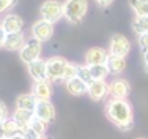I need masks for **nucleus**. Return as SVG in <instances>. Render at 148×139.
Listing matches in <instances>:
<instances>
[{"label": "nucleus", "mask_w": 148, "mask_h": 139, "mask_svg": "<svg viewBox=\"0 0 148 139\" xmlns=\"http://www.w3.org/2000/svg\"><path fill=\"white\" fill-rule=\"evenodd\" d=\"M77 73H79V65H76L73 62H68L66 63V68H65V74H63V79L65 81L73 79V77L77 76Z\"/></svg>", "instance_id": "25"}, {"label": "nucleus", "mask_w": 148, "mask_h": 139, "mask_svg": "<svg viewBox=\"0 0 148 139\" xmlns=\"http://www.w3.org/2000/svg\"><path fill=\"white\" fill-rule=\"evenodd\" d=\"M129 3L136 16H148V0H131Z\"/></svg>", "instance_id": "23"}, {"label": "nucleus", "mask_w": 148, "mask_h": 139, "mask_svg": "<svg viewBox=\"0 0 148 139\" xmlns=\"http://www.w3.org/2000/svg\"><path fill=\"white\" fill-rule=\"evenodd\" d=\"M132 127H134V122L126 123V125H121V127H118V128H120V130H123V131H128V130H132Z\"/></svg>", "instance_id": "33"}, {"label": "nucleus", "mask_w": 148, "mask_h": 139, "mask_svg": "<svg viewBox=\"0 0 148 139\" xmlns=\"http://www.w3.org/2000/svg\"><path fill=\"white\" fill-rule=\"evenodd\" d=\"M40 16L41 19L55 24L63 16V3L58 0H46L40 6Z\"/></svg>", "instance_id": "3"}, {"label": "nucleus", "mask_w": 148, "mask_h": 139, "mask_svg": "<svg viewBox=\"0 0 148 139\" xmlns=\"http://www.w3.org/2000/svg\"><path fill=\"white\" fill-rule=\"evenodd\" d=\"M132 30L139 35L147 33L148 32V16H136V19L132 21Z\"/></svg>", "instance_id": "22"}, {"label": "nucleus", "mask_w": 148, "mask_h": 139, "mask_svg": "<svg viewBox=\"0 0 148 139\" xmlns=\"http://www.w3.org/2000/svg\"><path fill=\"white\" fill-rule=\"evenodd\" d=\"M32 95L36 98V101H51L52 97V82L49 79L43 81H35Z\"/></svg>", "instance_id": "9"}, {"label": "nucleus", "mask_w": 148, "mask_h": 139, "mask_svg": "<svg viewBox=\"0 0 148 139\" xmlns=\"http://www.w3.org/2000/svg\"><path fill=\"white\" fill-rule=\"evenodd\" d=\"M139 46H140L142 51H147V49H148V32H147V33L139 35Z\"/></svg>", "instance_id": "29"}, {"label": "nucleus", "mask_w": 148, "mask_h": 139, "mask_svg": "<svg viewBox=\"0 0 148 139\" xmlns=\"http://www.w3.org/2000/svg\"><path fill=\"white\" fill-rule=\"evenodd\" d=\"M65 87L68 90L69 95H74V97H80V95H85L87 93V89H88V84L84 82L79 76L73 77V79L65 81Z\"/></svg>", "instance_id": "15"}, {"label": "nucleus", "mask_w": 148, "mask_h": 139, "mask_svg": "<svg viewBox=\"0 0 148 139\" xmlns=\"http://www.w3.org/2000/svg\"><path fill=\"white\" fill-rule=\"evenodd\" d=\"M109 52L103 48H91L85 54V65H106Z\"/></svg>", "instance_id": "14"}, {"label": "nucleus", "mask_w": 148, "mask_h": 139, "mask_svg": "<svg viewBox=\"0 0 148 139\" xmlns=\"http://www.w3.org/2000/svg\"><path fill=\"white\" fill-rule=\"evenodd\" d=\"M0 139H5V138H0Z\"/></svg>", "instance_id": "38"}, {"label": "nucleus", "mask_w": 148, "mask_h": 139, "mask_svg": "<svg viewBox=\"0 0 148 139\" xmlns=\"http://www.w3.org/2000/svg\"><path fill=\"white\" fill-rule=\"evenodd\" d=\"M6 139H24V136L17 133V134H13V136H10V138H6Z\"/></svg>", "instance_id": "35"}, {"label": "nucleus", "mask_w": 148, "mask_h": 139, "mask_svg": "<svg viewBox=\"0 0 148 139\" xmlns=\"http://www.w3.org/2000/svg\"><path fill=\"white\" fill-rule=\"evenodd\" d=\"M16 3H17V0H0V14L6 13L13 6H16Z\"/></svg>", "instance_id": "27"}, {"label": "nucleus", "mask_w": 148, "mask_h": 139, "mask_svg": "<svg viewBox=\"0 0 148 139\" xmlns=\"http://www.w3.org/2000/svg\"><path fill=\"white\" fill-rule=\"evenodd\" d=\"M88 11L87 0H65L63 3V17L71 24H79Z\"/></svg>", "instance_id": "2"}, {"label": "nucleus", "mask_w": 148, "mask_h": 139, "mask_svg": "<svg viewBox=\"0 0 148 139\" xmlns=\"http://www.w3.org/2000/svg\"><path fill=\"white\" fill-rule=\"evenodd\" d=\"M106 112H107V117L117 127L131 123L134 117L132 106L125 98H110L106 104Z\"/></svg>", "instance_id": "1"}, {"label": "nucleus", "mask_w": 148, "mask_h": 139, "mask_svg": "<svg viewBox=\"0 0 148 139\" xmlns=\"http://www.w3.org/2000/svg\"><path fill=\"white\" fill-rule=\"evenodd\" d=\"M33 117H35L33 111H25V109H16V111L13 112L11 119L16 122V125L19 127V130H21V131H24L25 128H29V127H30V123H32V120H33Z\"/></svg>", "instance_id": "16"}, {"label": "nucleus", "mask_w": 148, "mask_h": 139, "mask_svg": "<svg viewBox=\"0 0 148 139\" xmlns=\"http://www.w3.org/2000/svg\"><path fill=\"white\" fill-rule=\"evenodd\" d=\"M46 65H47V60H41V59H36V60H33V62H30L29 65H27V70H29V74L32 76V79L33 81L47 79Z\"/></svg>", "instance_id": "13"}, {"label": "nucleus", "mask_w": 148, "mask_h": 139, "mask_svg": "<svg viewBox=\"0 0 148 139\" xmlns=\"http://www.w3.org/2000/svg\"><path fill=\"white\" fill-rule=\"evenodd\" d=\"M30 127L33 128V130L36 131L40 136H44V134H46V130H47V123H46L44 120L38 119V117H33V120H32Z\"/></svg>", "instance_id": "24"}, {"label": "nucleus", "mask_w": 148, "mask_h": 139, "mask_svg": "<svg viewBox=\"0 0 148 139\" xmlns=\"http://www.w3.org/2000/svg\"><path fill=\"white\" fill-rule=\"evenodd\" d=\"M21 134L24 136V139H40V134H38L36 131H35L33 128H32V127L25 128L24 131H21Z\"/></svg>", "instance_id": "28"}, {"label": "nucleus", "mask_w": 148, "mask_h": 139, "mask_svg": "<svg viewBox=\"0 0 148 139\" xmlns=\"http://www.w3.org/2000/svg\"><path fill=\"white\" fill-rule=\"evenodd\" d=\"M68 60L62 59V57H52L47 60V65H46V71H47V79L51 81H58L63 79V74H65V68Z\"/></svg>", "instance_id": "5"}, {"label": "nucleus", "mask_w": 148, "mask_h": 139, "mask_svg": "<svg viewBox=\"0 0 148 139\" xmlns=\"http://www.w3.org/2000/svg\"><path fill=\"white\" fill-rule=\"evenodd\" d=\"M143 63H145V70L148 73V49H147V51H143Z\"/></svg>", "instance_id": "34"}, {"label": "nucleus", "mask_w": 148, "mask_h": 139, "mask_svg": "<svg viewBox=\"0 0 148 139\" xmlns=\"http://www.w3.org/2000/svg\"><path fill=\"white\" fill-rule=\"evenodd\" d=\"M54 35V24L52 22H47L44 19H40L33 24L32 27V38L38 41H49Z\"/></svg>", "instance_id": "6"}, {"label": "nucleus", "mask_w": 148, "mask_h": 139, "mask_svg": "<svg viewBox=\"0 0 148 139\" xmlns=\"http://www.w3.org/2000/svg\"><path fill=\"white\" fill-rule=\"evenodd\" d=\"M109 93L112 98H125L131 93V85L126 79H114L112 82H109Z\"/></svg>", "instance_id": "11"}, {"label": "nucleus", "mask_w": 148, "mask_h": 139, "mask_svg": "<svg viewBox=\"0 0 148 139\" xmlns=\"http://www.w3.org/2000/svg\"><path fill=\"white\" fill-rule=\"evenodd\" d=\"M88 66H90V73L93 81H104L107 77L109 70L106 65H88Z\"/></svg>", "instance_id": "20"}, {"label": "nucleus", "mask_w": 148, "mask_h": 139, "mask_svg": "<svg viewBox=\"0 0 148 139\" xmlns=\"http://www.w3.org/2000/svg\"><path fill=\"white\" fill-rule=\"evenodd\" d=\"M40 139H49L47 136H40Z\"/></svg>", "instance_id": "37"}, {"label": "nucleus", "mask_w": 148, "mask_h": 139, "mask_svg": "<svg viewBox=\"0 0 148 139\" xmlns=\"http://www.w3.org/2000/svg\"><path fill=\"white\" fill-rule=\"evenodd\" d=\"M0 138H5L3 136V123H2V120H0Z\"/></svg>", "instance_id": "36"}, {"label": "nucleus", "mask_w": 148, "mask_h": 139, "mask_svg": "<svg viewBox=\"0 0 148 139\" xmlns=\"http://www.w3.org/2000/svg\"><path fill=\"white\" fill-rule=\"evenodd\" d=\"M41 52H43V46H41V41L35 40V38H32V40L25 41L22 46V49L19 51V57L21 60H22L24 63H27L29 65L30 62H33V60L40 59Z\"/></svg>", "instance_id": "4"}, {"label": "nucleus", "mask_w": 148, "mask_h": 139, "mask_svg": "<svg viewBox=\"0 0 148 139\" xmlns=\"http://www.w3.org/2000/svg\"><path fill=\"white\" fill-rule=\"evenodd\" d=\"M77 76H79L84 82H87V84H90L91 81H93V79H91V73H90V66L88 65L79 66V73H77Z\"/></svg>", "instance_id": "26"}, {"label": "nucleus", "mask_w": 148, "mask_h": 139, "mask_svg": "<svg viewBox=\"0 0 148 139\" xmlns=\"http://www.w3.org/2000/svg\"><path fill=\"white\" fill-rule=\"evenodd\" d=\"M24 43H25V38H24L22 32H19V33H6L3 48L8 49V51H21Z\"/></svg>", "instance_id": "17"}, {"label": "nucleus", "mask_w": 148, "mask_h": 139, "mask_svg": "<svg viewBox=\"0 0 148 139\" xmlns=\"http://www.w3.org/2000/svg\"><path fill=\"white\" fill-rule=\"evenodd\" d=\"M36 98L32 93H24L16 98V109H25V111H33L36 106Z\"/></svg>", "instance_id": "19"}, {"label": "nucleus", "mask_w": 148, "mask_h": 139, "mask_svg": "<svg viewBox=\"0 0 148 139\" xmlns=\"http://www.w3.org/2000/svg\"><path fill=\"white\" fill-rule=\"evenodd\" d=\"M2 123H3V136H5V139L13 136V134L21 133V130H19V127L16 125V122L13 119H10V117H6L5 120H2Z\"/></svg>", "instance_id": "21"}, {"label": "nucleus", "mask_w": 148, "mask_h": 139, "mask_svg": "<svg viewBox=\"0 0 148 139\" xmlns=\"http://www.w3.org/2000/svg\"><path fill=\"white\" fill-rule=\"evenodd\" d=\"M0 27L5 30V33H19L24 28V21L21 16L10 13L0 21Z\"/></svg>", "instance_id": "10"}, {"label": "nucleus", "mask_w": 148, "mask_h": 139, "mask_svg": "<svg viewBox=\"0 0 148 139\" xmlns=\"http://www.w3.org/2000/svg\"><path fill=\"white\" fill-rule=\"evenodd\" d=\"M33 114H35V117L44 120L46 123L54 122L55 117H57L55 108L51 101H38L36 106H35V109H33Z\"/></svg>", "instance_id": "8"}, {"label": "nucleus", "mask_w": 148, "mask_h": 139, "mask_svg": "<svg viewBox=\"0 0 148 139\" xmlns=\"http://www.w3.org/2000/svg\"><path fill=\"white\" fill-rule=\"evenodd\" d=\"M5 37H6L5 30H3L2 27H0V48H3V43H5Z\"/></svg>", "instance_id": "32"}, {"label": "nucleus", "mask_w": 148, "mask_h": 139, "mask_svg": "<svg viewBox=\"0 0 148 139\" xmlns=\"http://www.w3.org/2000/svg\"><path fill=\"white\" fill-rule=\"evenodd\" d=\"M109 51H110V54H114V55L126 57L129 54V51H131V43H129V40L125 37V35L115 33V35H112V38H110Z\"/></svg>", "instance_id": "7"}, {"label": "nucleus", "mask_w": 148, "mask_h": 139, "mask_svg": "<svg viewBox=\"0 0 148 139\" xmlns=\"http://www.w3.org/2000/svg\"><path fill=\"white\" fill-rule=\"evenodd\" d=\"M95 2H96L99 6H109L112 2H114V0H95Z\"/></svg>", "instance_id": "31"}, {"label": "nucleus", "mask_w": 148, "mask_h": 139, "mask_svg": "<svg viewBox=\"0 0 148 139\" xmlns=\"http://www.w3.org/2000/svg\"><path fill=\"white\" fill-rule=\"evenodd\" d=\"M140 139H145V138H140Z\"/></svg>", "instance_id": "39"}, {"label": "nucleus", "mask_w": 148, "mask_h": 139, "mask_svg": "<svg viewBox=\"0 0 148 139\" xmlns=\"http://www.w3.org/2000/svg\"><path fill=\"white\" fill-rule=\"evenodd\" d=\"M106 66H107L109 73L120 74V73H123L125 68H126V59H125V57H120V55L109 54L107 62H106Z\"/></svg>", "instance_id": "18"}, {"label": "nucleus", "mask_w": 148, "mask_h": 139, "mask_svg": "<svg viewBox=\"0 0 148 139\" xmlns=\"http://www.w3.org/2000/svg\"><path fill=\"white\" fill-rule=\"evenodd\" d=\"M6 117H8V108H6V104L0 100V120H5Z\"/></svg>", "instance_id": "30"}, {"label": "nucleus", "mask_w": 148, "mask_h": 139, "mask_svg": "<svg viewBox=\"0 0 148 139\" xmlns=\"http://www.w3.org/2000/svg\"><path fill=\"white\" fill-rule=\"evenodd\" d=\"M87 93L93 101H101L109 93V84L106 81H91L87 89Z\"/></svg>", "instance_id": "12"}]
</instances>
